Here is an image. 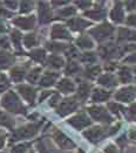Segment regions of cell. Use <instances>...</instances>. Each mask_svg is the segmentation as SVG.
I'll use <instances>...</instances> for the list:
<instances>
[{
    "label": "cell",
    "mask_w": 136,
    "mask_h": 153,
    "mask_svg": "<svg viewBox=\"0 0 136 153\" xmlns=\"http://www.w3.org/2000/svg\"><path fill=\"white\" fill-rule=\"evenodd\" d=\"M11 39H12L13 43H14V47L20 51V49H21V34H20V32L13 30L12 35H11Z\"/></svg>",
    "instance_id": "30"
},
{
    "label": "cell",
    "mask_w": 136,
    "mask_h": 153,
    "mask_svg": "<svg viewBox=\"0 0 136 153\" xmlns=\"http://www.w3.org/2000/svg\"><path fill=\"white\" fill-rule=\"evenodd\" d=\"M79 153H83V151H79Z\"/></svg>",
    "instance_id": "60"
},
{
    "label": "cell",
    "mask_w": 136,
    "mask_h": 153,
    "mask_svg": "<svg viewBox=\"0 0 136 153\" xmlns=\"http://www.w3.org/2000/svg\"><path fill=\"white\" fill-rule=\"evenodd\" d=\"M119 75H120L121 82H123V83H127V82H130L131 81V74H130L129 69H127V68H122L120 70V74Z\"/></svg>",
    "instance_id": "32"
},
{
    "label": "cell",
    "mask_w": 136,
    "mask_h": 153,
    "mask_svg": "<svg viewBox=\"0 0 136 153\" xmlns=\"http://www.w3.org/2000/svg\"><path fill=\"white\" fill-rule=\"evenodd\" d=\"M58 89L65 92V94H68V92H72L74 91V83L67 78H63L60 81V83L58 84Z\"/></svg>",
    "instance_id": "18"
},
{
    "label": "cell",
    "mask_w": 136,
    "mask_h": 153,
    "mask_svg": "<svg viewBox=\"0 0 136 153\" xmlns=\"http://www.w3.org/2000/svg\"><path fill=\"white\" fill-rule=\"evenodd\" d=\"M80 59L82 62H88V63H93L96 61V56L94 53H85L80 56Z\"/></svg>",
    "instance_id": "37"
},
{
    "label": "cell",
    "mask_w": 136,
    "mask_h": 153,
    "mask_svg": "<svg viewBox=\"0 0 136 153\" xmlns=\"http://www.w3.org/2000/svg\"><path fill=\"white\" fill-rule=\"evenodd\" d=\"M59 100H60V96H59V95H54V97L50 100V104L52 105V106H54V105L58 103V101H59Z\"/></svg>",
    "instance_id": "49"
},
{
    "label": "cell",
    "mask_w": 136,
    "mask_h": 153,
    "mask_svg": "<svg viewBox=\"0 0 136 153\" xmlns=\"http://www.w3.org/2000/svg\"><path fill=\"white\" fill-rule=\"evenodd\" d=\"M47 49H50L52 51H56V53H60V51H66V49L68 48V46L66 45H62V43H47Z\"/></svg>",
    "instance_id": "31"
},
{
    "label": "cell",
    "mask_w": 136,
    "mask_h": 153,
    "mask_svg": "<svg viewBox=\"0 0 136 153\" xmlns=\"http://www.w3.org/2000/svg\"><path fill=\"white\" fill-rule=\"evenodd\" d=\"M99 83L102 84V85H104V87H108V88H113V87H115L117 84L115 77L113 76V75H110V74L102 75L99 78Z\"/></svg>",
    "instance_id": "19"
},
{
    "label": "cell",
    "mask_w": 136,
    "mask_h": 153,
    "mask_svg": "<svg viewBox=\"0 0 136 153\" xmlns=\"http://www.w3.org/2000/svg\"><path fill=\"white\" fill-rule=\"evenodd\" d=\"M90 25L88 21H85L83 19L81 18H74L72 20L68 21V26L73 29V30H82L83 28H86Z\"/></svg>",
    "instance_id": "15"
},
{
    "label": "cell",
    "mask_w": 136,
    "mask_h": 153,
    "mask_svg": "<svg viewBox=\"0 0 136 153\" xmlns=\"http://www.w3.org/2000/svg\"><path fill=\"white\" fill-rule=\"evenodd\" d=\"M11 76H12L13 81L15 82H20L24 77H25V69L24 68H14L11 71Z\"/></svg>",
    "instance_id": "25"
},
{
    "label": "cell",
    "mask_w": 136,
    "mask_h": 153,
    "mask_svg": "<svg viewBox=\"0 0 136 153\" xmlns=\"http://www.w3.org/2000/svg\"><path fill=\"white\" fill-rule=\"evenodd\" d=\"M47 64L50 68H54V69H59L63 65V60H62L60 56L58 55H50L47 60Z\"/></svg>",
    "instance_id": "22"
},
{
    "label": "cell",
    "mask_w": 136,
    "mask_h": 153,
    "mask_svg": "<svg viewBox=\"0 0 136 153\" xmlns=\"http://www.w3.org/2000/svg\"><path fill=\"white\" fill-rule=\"evenodd\" d=\"M58 77H59V74H56V73H46L40 81V85L41 87H50L55 83Z\"/></svg>",
    "instance_id": "16"
},
{
    "label": "cell",
    "mask_w": 136,
    "mask_h": 153,
    "mask_svg": "<svg viewBox=\"0 0 136 153\" xmlns=\"http://www.w3.org/2000/svg\"><path fill=\"white\" fill-rule=\"evenodd\" d=\"M135 96V90L131 87H128V88H124V89H121L116 95V100L119 101H122V102H130Z\"/></svg>",
    "instance_id": "13"
},
{
    "label": "cell",
    "mask_w": 136,
    "mask_h": 153,
    "mask_svg": "<svg viewBox=\"0 0 136 153\" xmlns=\"http://www.w3.org/2000/svg\"><path fill=\"white\" fill-rule=\"evenodd\" d=\"M39 20L41 24H47L52 20V12L47 2L39 4Z\"/></svg>",
    "instance_id": "8"
},
{
    "label": "cell",
    "mask_w": 136,
    "mask_h": 153,
    "mask_svg": "<svg viewBox=\"0 0 136 153\" xmlns=\"http://www.w3.org/2000/svg\"><path fill=\"white\" fill-rule=\"evenodd\" d=\"M5 5H6V6H8V7H11L12 10H15V8H17V6H18V2H17V1H6V2H5Z\"/></svg>",
    "instance_id": "48"
},
{
    "label": "cell",
    "mask_w": 136,
    "mask_h": 153,
    "mask_svg": "<svg viewBox=\"0 0 136 153\" xmlns=\"http://www.w3.org/2000/svg\"><path fill=\"white\" fill-rule=\"evenodd\" d=\"M120 39L127 40H136V32H130L128 29H120Z\"/></svg>",
    "instance_id": "33"
},
{
    "label": "cell",
    "mask_w": 136,
    "mask_h": 153,
    "mask_svg": "<svg viewBox=\"0 0 136 153\" xmlns=\"http://www.w3.org/2000/svg\"><path fill=\"white\" fill-rule=\"evenodd\" d=\"M68 123L72 126H74L75 128H79L80 130V128H86V126H88L90 124V120L88 119V117L85 114H79V115H76L73 118H71L68 120Z\"/></svg>",
    "instance_id": "7"
},
{
    "label": "cell",
    "mask_w": 136,
    "mask_h": 153,
    "mask_svg": "<svg viewBox=\"0 0 136 153\" xmlns=\"http://www.w3.org/2000/svg\"><path fill=\"white\" fill-rule=\"evenodd\" d=\"M79 71H80V67H79V64H76L75 62H69L68 65L66 67V74L67 75H75Z\"/></svg>",
    "instance_id": "34"
},
{
    "label": "cell",
    "mask_w": 136,
    "mask_h": 153,
    "mask_svg": "<svg viewBox=\"0 0 136 153\" xmlns=\"http://www.w3.org/2000/svg\"><path fill=\"white\" fill-rule=\"evenodd\" d=\"M66 53L68 54V56H69V57H75V56L77 55L76 49H75L74 47H68V48L66 49Z\"/></svg>",
    "instance_id": "43"
},
{
    "label": "cell",
    "mask_w": 136,
    "mask_h": 153,
    "mask_svg": "<svg viewBox=\"0 0 136 153\" xmlns=\"http://www.w3.org/2000/svg\"><path fill=\"white\" fill-rule=\"evenodd\" d=\"M129 114H130V116L136 115V103L131 104V106L129 108Z\"/></svg>",
    "instance_id": "51"
},
{
    "label": "cell",
    "mask_w": 136,
    "mask_h": 153,
    "mask_svg": "<svg viewBox=\"0 0 136 153\" xmlns=\"http://www.w3.org/2000/svg\"><path fill=\"white\" fill-rule=\"evenodd\" d=\"M14 122L11 117L6 115L5 112L0 111V125H4V126H7V128H12Z\"/></svg>",
    "instance_id": "29"
},
{
    "label": "cell",
    "mask_w": 136,
    "mask_h": 153,
    "mask_svg": "<svg viewBox=\"0 0 136 153\" xmlns=\"http://www.w3.org/2000/svg\"><path fill=\"white\" fill-rule=\"evenodd\" d=\"M89 90H90V85L87 84V83H82L80 87H79V90H77V97L82 101H85L88 95H89Z\"/></svg>",
    "instance_id": "23"
},
{
    "label": "cell",
    "mask_w": 136,
    "mask_h": 153,
    "mask_svg": "<svg viewBox=\"0 0 136 153\" xmlns=\"http://www.w3.org/2000/svg\"><path fill=\"white\" fill-rule=\"evenodd\" d=\"M100 74V67H92V68H88L85 73V76L88 78H95Z\"/></svg>",
    "instance_id": "35"
},
{
    "label": "cell",
    "mask_w": 136,
    "mask_h": 153,
    "mask_svg": "<svg viewBox=\"0 0 136 153\" xmlns=\"http://www.w3.org/2000/svg\"><path fill=\"white\" fill-rule=\"evenodd\" d=\"M76 45H77L80 48H83V49L92 48V47H93V42H92V40L88 38V36H86V35H82V36H80V38L77 39Z\"/></svg>",
    "instance_id": "24"
},
{
    "label": "cell",
    "mask_w": 136,
    "mask_h": 153,
    "mask_svg": "<svg viewBox=\"0 0 136 153\" xmlns=\"http://www.w3.org/2000/svg\"><path fill=\"white\" fill-rule=\"evenodd\" d=\"M54 140L56 141V144L65 150H71L75 146V144L71 140L66 134H63L61 131H55L54 132Z\"/></svg>",
    "instance_id": "6"
},
{
    "label": "cell",
    "mask_w": 136,
    "mask_h": 153,
    "mask_svg": "<svg viewBox=\"0 0 136 153\" xmlns=\"http://www.w3.org/2000/svg\"><path fill=\"white\" fill-rule=\"evenodd\" d=\"M52 38L53 39H65V40H71L72 36L69 32L66 29V27L62 25H55L52 28Z\"/></svg>",
    "instance_id": "9"
},
{
    "label": "cell",
    "mask_w": 136,
    "mask_h": 153,
    "mask_svg": "<svg viewBox=\"0 0 136 153\" xmlns=\"http://www.w3.org/2000/svg\"><path fill=\"white\" fill-rule=\"evenodd\" d=\"M125 61H127V62H136V54L131 55L130 57H128V59H127Z\"/></svg>",
    "instance_id": "54"
},
{
    "label": "cell",
    "mask_w": 136,
    "mask_h": 153,
    "mask_svg": "<svg viewBox=\"0 0 136 153\" xmlns=\"http://www.w3.org/2000/svg\"><path fill=\"white\" fill-rule=\"evenodd\" d=\"M89 114L90 116L94 118V119H96V120H99V122H103V123H110L113 122V118H111V116L103 109V108H100V106H92V108H89Z\"/></svg>",
    "instance_id": "4"
},
{
    "label": "cell",
    "mask_w": 136,
    "mask_h": 153,
    "mask_svg": "<svg viewBox=\"0 0 136 153\" xmlns=\"http://www.w3.org/2000/svg\"><path fill=\"white\" fill-rule=\"evenodd\" d=\"M0 46L4 47V48H8L10 47V42H8V39L7 36H0Z\"/></svg>",
    "instance_id": "42"
},
{
    "label": "cell",
    "mask_w": 136,
    "mask_h": 153,
    "mask_svg": "<svg viewBox=\"0 0 136 153\" xmlns=\"http://www.w3.org/2000/svg\"><path fill=\"white\" fill-rule=\"evenodd\" d=\"M14 63V56L10 53L0 51V69H7Z\"/></svg>",
    "instance_id": "14"
},
{
    "label": "cell",
    "mask_w": 136,
    "mask_h": 153,
    "mask_svg": "<svg viewBox=\"0 0 136 153\" xmlns=\"http://www.w3.org/2000/svg\"><path fill=\"white\" fill-rule=\"evenodd\" d=\"M101 54H102V57H107V59H111V57H115L117 51H116V47L114 45H108V46H104L101 48Z\"/></svg>",
    "instance_id": "20"
},
{
    "label": "cell",
    "mask_w": 136,
    "mask_h": 153,
    "mask_svg": "<svg viewBox=\"0 0 136 153\" xmlns=\"http://www.w3.org/2000/svg\"><path fill=\"white\" fill-rule=\"evenodd\" d=\"M29 56H31L34 61H37V62H44V60H45V57H46V53H45L44 49H35V51H31Z\"/></svg>",
    "instance_id": "26"
},
{
    "label": "cell",
    "mask_w": 136,
    "mask_h": 153,
    "mask_svg": "<svg viewBox=\"0 0 136 153\" xmlns=\"http://www.w3.org/2000/svg\"><path fill=\"white\" fill-rule=\"evenodd\" d=\"M28 144H20V145H17L12 149V153H25L28 149Z\"/></svg>",
    "instance_id": "40"
},
{
    "label": "cell",
    "mask_w": 136,
    "mask_h": 153,
    "mask_svg": "<svg viewBox=\"0 0 136 153\" xmlns=\"http://www.w3.org/2000/svg\"><path fill=\"white\" fill-rule=\"evenodd\" d=\"M53 4L54 5H65V4H67V1H54Z\"/></svg>",
    "instance_id": "57"
},
{
    "label": "cell",
    "mask_w": 136,
    "mask_h": 153,
    "mask_svg": "<svg viewBox=\"0 0 136 153\" xmlns=\"http://www.w3.org/2000/svg\"><path fill=\"white\" fill-rule=\"evenodd\" d=\"M31 153H33V152H31Z\"/></svg>",
    "instance_id": "62"
},
{
    "label": "cell",
    "mask_w": 136,
    "mask_h": 153,
    "mask_svg": "<svg viewBox=\"0 0 136 153\" xmlns=\"http://www.w3.org/2000/svg\"><path fill=\"white\" fill-rule=\"evenodd\" d=\"M135 74H136V69H135Z\"/></svg>",
    "instance_id": "61"
},
{
    "label": "cell",
    "mask_w": 136,
    "mask_h": 153,
    "mask_svg": "<svg viewBox=\"0 0 136 153\" xmlns=\"http://www.w3.org/2000/svg\"><path fill=\"white\" fill-rule=\"evenodd\" d=\"M110 18L115 22H122L123 21V10H122L120 2H117L116 6L114 7V10L111 11Z\"/></svg>",
    "instance_id": "17"
},
{
    "label": "cell",
    "mask_w": 136,
    "mask_h": 153,
    "mask_svg": "<svg viewBox=\"0 0 136 153\" xmlns=\"http://www.w3.org/2000/svg\"><path fill=\"white\" fill-rule=\"evenodd\" d=\"M40 73H41V69H40V68H35V69H33V70L27 75V79H28V82H31V83L37 82L38 78H39V75H40Z\"/></svg>",
    "instance_id": "36"
},
{
    "label": "cell",
    "mask_w": 136,
    "mask_h": 153,
    "mask_svg": "<svg viewBox=\"0 0 136 153\" xmlns=\"http://www.w3.org/2000/svg\"><path fill=\"white\" fill-rule=\"evenodd\" d=\"M75 8L74 7H67V8H63L61 11H59L58 14H59V16H61V18H68V16H71V15H74L75 14Z\"/></svg>",
    "instance_id": "38"
},
{
    "label": "cell",
    "mask_w": 136,
    "mask_h": 153,
    "mask_svg": "<svg viewBox=\"0 0 136 153\" xmlns=\"http://www.w3.org/2000/svg\"><path fill=\"white\" fill-rule=\"evenodd\" d=\"M108 106H109V110H110L111 112H113V114H116L117 116L120 115V112H123V114L125 112L123 108H122L121 105L116 104V103H109Z\"/></svg>",
    "instance_id": "39"
},
{
    "label": "cell",
    "mask_w": 136,
    "mask_h": 153,
    "mask_svg": "<svg viewBox=\"0 0 136 153\" xmlns=\"http://www.w3.org/2000/svg\"><path fill=\"white\" fill-rule=\"evenodd\" d=\"M6 30H7V27L4 25V24L0 22V33H4V32H6Z\"/></svg>",
    "instance_id": "56"
},
{
    "label": "cell",
    "mask_w": 136,
    "mask_h": 153,
    "mask_svg": "<svg viewBox=\"0 0 136 153\" xmlns=\"http://www.w3.org/2000/svg\"><path fill=\"white\" fill-rule=\"evenodd\" d=\"M50 91H44V94H42V96L40 97V102H42L47 96H50Z\"/></svg>",
    "instance_id": "53"
},
{
    "label": "cell",
    "mask_w": 136,
    "mask_h": 153,
    "mask_svg": "<svg viewBox=\"0 0 136 153\" xmlns=\"http://www.w3.org/2000/svg\"><path fill=\"white\" fill-rule=\"evenodd\" d=\"M106 13L101 8H98V10H94V11H89V12H86V16H89L94 20H102L104 18Z\"/></svg>",
    "instance_id": "27"
},
{
    "label": "cell",
    "mask_w": 136,
    "mask_h": 153,
    "mask_svg": "<svg viewBox=\"0 0 136 153\" xmlns=\"http://www.w3.org/2000/svg\"><path fill=\"white\" fill-rule=\"evenodd\" d=\"M1 105L10 112H14V114H25V108L21 104L20 100L18 98V96L13 92L10 91L7 92L2 100H1Z\"/></svg>",
    "instance_id": "1"
},
{
    "label": "cell",
    "mask_w": 136,
    "mask_h": 153,
    "mask_svg": "<svg viewBox=\"0 0 136 153\" xmlns=\"http://www.w3.org/2000/svg\"><path fill=\"white\" fill-rule=\"evenodd\" d=\"M4 141H5V139H4V138H0V149L4 146Z\"/></svg>",
    "instance_id": "58"
},
{
    "label": "cell",
    "mask_w": 136,
    "mask_h": 153,
    "mask_svg": "<svg viewBox=\"0 0 136 153\" xmlns=\"http://www.w3.org/2000/svg\"><path fill=\"white\" fill-rule=\"evenodd\" d=\"M106 153H119V151L116 150V147L115 146H113V145H109L108 147H106Z\"/></svg>",
    "instance_id": "47"
},
{
    "label": "cell",
    "mask_w": 136,
    "mask_h": 153,
    "mask_svg": "<svg viewBox=\"0 0 136 153\" xmlns=\"http://www.w3.org/2000/svg\"><path fill=\"white\" fill-rule=\"evenodd\" d=\"M8 16H12V13L6 11L5 8H0V18H8Z\"/></svg>",
    "instance_id": "45"
},
{
    "label": "cell",
    "mask_w": 136,
    "mask_h": 153,
    "mask_svg": "<svg viewBox=\"0 0 136 153\" xmlns=\"http://www.w3.org/2000/svg\"><path fill=\"white\" fill-rule=\"evenodd\" d=\"M109 96H110L109 92H107L104 90L98 89L94 91L92 98H93V102H104V101H107L109 98Z\"/></svg>",
    "instance_id": "21"
},
{
    "label": "cell",
    "mask_w": 136,
    "mask_h": 153,
    "mask_svg": "<svg viewBox=\"0 0 136 153\" xmlns=\"http://www.w3.org/2000/svg\"><path fill=\"white\" fill-rule=\"evenodd\" d=\"M32 7H33V2L32 1H23L20 11H21V13H27L32 10Z\"/></svg>",
    "instance_id": "41"
},
{
    "label": "cell",
    "mask_w": 136,
    "mask_h": 153,
    "mask_svg": "<svg viewBox=\"0 0 136 153\" xmlns=\"http://www.w3.org/2000/svg\"><path fill=\"white\" fill-rule=\"evenodd\" d=\"M24 43H25V46L27 48H31L33 46H37L38 43H39V40H38L35 34H28L24 39Z\"/></svg>",
    "instance_id": "28"
},
{
    "label": "cell",
    "mask_w": 136,
    "mask_h": 153,
    "mask_svg": "<svg viewBox=\"0 0 136 153\" xmlns=\"http://www.w3.org/2000/svg\"><path fill=\"white\" fill-rule=\"evenodd\" d=\"M83 136H85L86 138H88V140L92 141V143H98V141L101 140V139L103 138L104 131H103V128H90V130L86 131V132L83 133Z\"/></svg>",
    "instance_id": "10"
},
{
    "label": "cell",
    "mask_w": 136,
    "mask_h": 153,
    "mask_svg": "<svg viewBox=\"0 0 136 153\" xmlns=\"http://www.w3.org/2000/svg\"><path fill=\"white\" fill-rule=\"evenodd\" d=\"M4 84H8L7 77L5 76L4 74H0V85H4Z\"/></svg>",
    "instance_id": "50"
},
{
    "label": "cell",
    "mask_w": 136,
    "mask_h": 153,
    "mask_svg": "<svg viewBox=\"0 0 136 153\" xmlns=\"http://www.w3.org/2000/svg\"><path fill=\"white\" fill-rule=\"evenodd\" d=\"M14 25L23 28V29H32L35 25V18L34 16H26V18H17L14 19Z\"/></svg>",
    "instance_id": "12"
},
{
    "label": "cell",
    "mask_w": 136,
    "mask_h": 153,
    "mask_svg": "<svg viewBox=\"0 0 136 153\" xmlns=\"http://www.w3.org/2000/svg\"><path fill=\"white\" fill-rule=\"evenodd\" d=\"M127 24L130 26H135L136 27V15H130V16L127 19Z\"/></svg>",
    "instance_id": "46"
},
{
    "label": "cell",
    "mask_w": 136,
    "mask_h": 153,
    "mask_svg": "<svg viewBox=\"0 0 136 153\" xmlns=\"http://www.w3.org/2000/svg\"><path fill=\"white\" fill-rule=\"evenodd\" d=\"M40 126H41V123H37V124H29V125H26L24 128H18L17 131H14V133L12 134V141L34 137L38 133Z\"/></svg>",
    "instance_id": "2"
},
{
    "label": "cell",
    "mask_w": 136,
    "mask_h": 153,
    "mask_svg": "<svg viewBox=\"0 0 136 153\" xmlns=\"http://www.w3.org/2000/svg\"><path fill=\"white\" fill-rule=\"evenodd\" d=\"M125 5H127V7H128V10H133V8H135L136 6V2L135 1H128V2H125Z\"/></svg>",
    "instance_id": "52"
},
{
    "label": "cell",
    "mask_w": 136,
    "mask_h": 153,
    "mask_svg": "<svg viewBox=\"0 0 136 153\" xmlns=\"http://www.w3.org/2000/svg\"><path fill=\"white\" fill-rule=\"evenodd\" d=\"M79 104L77 102L73 100V98H69V100H65L63 102H61V104L58 106V114L60 116H66L71 112L75 111L77 109Z\"/></svg>",
    "instance_id": "5"
},
{
    "label": "cell",
    "mask_w": 136,
    "mask_h": 153,
    "mask_svg": "<svg viewBox=\"0 0 136 153\" xmlns=\"http://www.w3.org/2000/svg\"><path fill=\"white\" fill-rule=\"evenodd\" d=\"M40 153H48V152H47V151H46L44 147H41V149H40Z\"/></svg>",
    "instance_id": "59"
},
{
    "label": "cell",
    "mask_w": 136,
    "mask_h": 153,
    "mask_svg": "<svg viewBox=\"0 0 136 153\" xmlns=\"http://www.w3.org/2000/svg\"><path fill=\"white\" fill-rule=\"evenodd\" d=\"M76 5L81 8H88L90 6V1H76Z\"/></svg>",
    "instance_id": "44"
},
{
    "label": "cell",
    "mask_w": 136,
    "mask_h": 153,
    "mask_svg": "<svg viewBox=\"0 0 136 153\" xmlns=\"http://www.w3.org/2000/svg\"><path fill=\"white\" fill-rule=\"evenodd\" d=\"M129 136H130V138H131V139L136 140V130H131V131H130V133H129Z\"/></svg>",
    "instance_id": "55"
},
{
    "label": "cell",
    "mask_w": 136,
    "mask_h": 153,
    "mask_svg": "<svg viewBox=\"0 0 136 153\" xmlns=\"http://www.w3.org/2000/svg\"><path fill=\"white\" fill-rule=\"evenodd\" d=\"M18 91L20 92V95H21L28 103L34 102L35 96H37V92H35V90L33 89L32 87H28V85H19V87H18Z\"/></svg>",
    "instance_id": "11"
},
{
    "label": "cell",
    "mask_w": 136,
    "mask_h": 153,
    "mask_svg": "<svg viewBox=\"0 0 136 153\" xmlns=\"http://www.w3.org/2000/svg\"><path fill=\"white\" fill-rule=\"evenodd\" d=\"M113 32H114V28L109 24H103V25L98 26V27L90 29V34L98 41H102V40L109 38L113 34Z\"/></svg>",
    "instance_id": "3"
}]
</instances>
